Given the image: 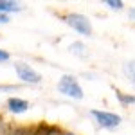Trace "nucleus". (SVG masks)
Here are the masks:
<instances>
[{
    "mask_svg": "<svg viewBox=\"0 0 135 135\" xmlns=\"http://www.w3.org/2000/svg\"><path fill=\"white\" fill-rule=\"evenodd\" d=\"M11 23V15H0V25H7Z\"/></svg>",
    "mask_w": 135,
    "mask_h": 135,
    "instance_id": "13",
    "label": "nucleus"
},
{
    "mask_svg": "<svg viewBox=\"0 0 135 135\" xmlns=\"http://www.w3.org/2000/svg\"><path fill=\"white\" fill-rule=\"evenodd\" d=\"M7 61H11L9 51H6V49H2V47H0V63H7Z\"/></svg>",
    "mask_w": 135,
    "mask_h": 135,
    "instance_id": "12",
    "label": "nucleus"
},
{
    "mask_svg": "<svg viewBox=\"0 0 135 135\" xmlns=\"http://www.w3.org/2000/svg\"><path fill=\"white\" fill-rule=\"evenodd\" d=\"M23 11V4L15 0H0V15H16Z\"/></svg>",
    "mask_w": 135,
    "mask_h": 135,
    "instance_id": "7",
    "label": "nucleus"
},
{
    "mask_svg": "<svg viewBox=\"0 0 135 135\" xmlns=\"http://www.w3.org/2000/svg\"><path fill=\"white\" fill-rule=\"evenodd\" d=\"M61 22L72 29L74 32H78L79 36H94V25H92V20L83 15V13H76V11H69V13H63L60 15Z\"/></svg>",
    "mask_w": 135,
    "mask_h": 135,
    "instance_id": "2",
    "label": "nucleus"
},
{
    "mask_svg": "<svg viewBox=\"0 0 135 135\" xmlns=\"http://www.w3.org/2000/svg\"><path fill=\"white\" fill-rule=\"evenodd\" d=\"M88 115L92 117L97 128L106 130V132H115L123 126V115L117 112H110V110H103V108H90Z\"/></svg>",
    "mask_w": 135,
    "mask_h": 135,
    "instance_id": "3",
    "label": "nucleus"
},
{
    "mask_svg": "<svg viewBox=\"0 0 135 135\" xmlns=\"http://www.w3.org/2000/svg\"><path fill=\"white\" fill-rule=\"evenodd\" d=\"M128 16H130V20L135 22V7H130L128 9Z\"/></svg>",
    "mask_w": 135,
    "mask_h": 135,
    "instance_id": "14",
    "label": "nucleus"
},
{
    "mask_svg": "<svg viewBox=\"0 0 135 135\" xmlns=\"http://www.w3.org/2000/svg\"><path fill=\"white\" fill-rule=\"evenodd\" d=\"M56 90L60 95L70 99V101H83L85 99V90L79 83V78L74 74H61L56 83Z\"/></svg>",
    "mask_w": 135,
    "mask_h": 135,
    "instance_id": "1",
    "label": "nucleus"
},
{
    "mask_svg": "<svg viewBox=\"0 0 135 135\" xmlns=\"http://www.w3.org/2000/svg\"><path fill=\"white\" fill-rule=\"evenodd\" d=\"M103 4L110 11H117V13H119V11H124V2H123V0H104Z\"/></svg>",
    "mask_w": 135,
    "mask_h": 135,
    "instance_id": "10",
    "label": "nucleus"
},
{
    "mask_svg": "<svg viewBox=\"0 0 135 135\" xmlns=\"http://www.w3.org/2000/svg\"><path fill=\"white\" fill-rule=\"evenodd\" d=\"M67 51L70 52L72 56L79 58V60H86V58L90 56V52H88V47H86V43H85V42H81V40H76V42L69 43Z\"/></svg>",
    "mask_w": 135,
    "mask_h": 135,
    "instance_id": "6",
    "label": "nucleus"
},
{
    "mask_svg": "<svg viewBox=\"0 0 135 135\" xmlns=\"http://www.w3.org/2000/svg\"><path fill=\"white\" fill-rule=\"evenodd\" d=\"M123 72L124 76L130 79V83L135 86V60H130V61H126L123 65Z\"/></svg>",
    "mask_w": 135,
    "mask_h": 135,
    "instance_id": "9",
    "label": "nucleus"
},
{
    "mask_svg": "<svg viewBox=\"0 0 135 135\" xmlns=\"http://www.w3.org/2000/svg\"><path fill=\"white\" fill-rule=\"evenodd\" d=\"M6 110L11 115H23L31 110V103L20 95H9L6 99Z\"/></svg>",
    "mask_w": 135,
    "mask_h": 135,
    "instance_id": "5",
    "label": "nucleus"
},
{
    "mask_svg": "<svg viewBox=\"0 0 135 135\" xmlns=\"http://www.w3.org/2000/svg\"><path fill=\"white\" fill-rule=\"evenodd\" d=\"M61 135H78V133H74L70 130H61Z\"/></svg>",
    "mask_w": 135,
    "mask_h": 135,
    "instance_id": "15",
    "label": "nucleus"
},
{
    "mask_svg": "<svg viewBox=\"0 0 135 135\" xmlns=\"http://www.w3.org/2000/svg\"><path fill=\"white\" fill-rule=\"evenodd\" d=\"M13 70H15V74H16V78H18V81H20L22 85L38 86V85L43 83L42 72H38L31 63H27V61H20V60H16V61L13 63Z\"/></svg>",
    "mask_w": 135,
    "mask_h": 135,
    "instance_id": "4",
    "label": "nucleus"
},
{
    "mask_svg": "<svg viewBox=\"0 0 135 135\" xmlns=\"http://www.w3.org/2000/svg\"><path fill=\"white\" fill-rule=\"evenodd\" d=\"M20 86L18 85H7V83H0V94H11V92H16Z\"/></svg>",
    "mask_w": 135,
    "mask_h": 135,
    "instance_id": "11",
    "label": "nucleus"
},
{
    "mask_svg": "<svg viewBox=\"0 0 135 135\" xmlns=\"http://www.w3.org/2000/svg\"><path fill=\"white\" fill-rule=\"evenodd\" d=\"M114 95L115 99H117V103L121 104V106H133L135 104V94H128V92H123V90H119V88H115L114 86Z\"/></svg>",
    "mask_w": 135,
    "mask_h": 135,
    "instance_id": "8",
    "label": "nucleus"
}]
</instances>
